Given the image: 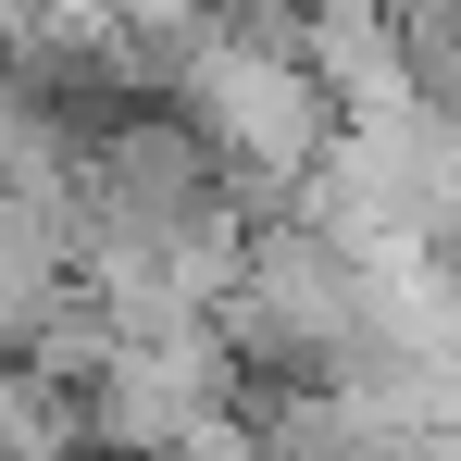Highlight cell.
<instances>
[{"mask_svg": "<svg viewBox=\"0 0 461 461\" xmlns=\"http://www.w3.org/2000/svg\"><path fill=\"white\" fill-rule=\"evenodd\" d=\"M249 375H237L225 324H200V337H150V349H113V375L87 386V411H100V461H175L200 424H225Z\"/></svg>", "mask_w": 461, "mask_h": 461, "instance_id": "obj_1", "label": "cell"}, {"mask_svg": "<svg viewBox=\"0 0 461 461\" xmlns=\"http://www.w3.org/2000/svg\"><path fill=\"white\" fill-rule=\"evenodd\" d=\"M0 461H100L87 386L38 375V362H0Z\"/></svg>", "mask_w": 461, "mask_h": 461, "instance_id": "obj_2", "label": "cell"}]
</instances>
